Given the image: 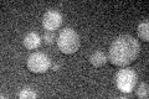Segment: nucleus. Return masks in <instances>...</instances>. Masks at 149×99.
<instances>
[{"instance_id":"f257e3e1","label":"nucleus","mask_w":149,"mask_h":99,"mask_svg":"<svg viewBox=\"0 0 149 99\" xmlns=\"http://www.w3.org/2000/svg\"><path fill=\"white\" fill-rule=\"evenodd\" d=\"M141 52V45L130 35H122L117 37L109 47L108 60L112 64L124 67L136 61Z\"/></svg>"},{"instance_id":"f03ea898","label":"nucleus","mask_w":149,"mask_h":99,"mask_svg":"<svg viewBox=\"0 0 149 99\" xmlns=\"http://www.w3.org/2000/svg\"><path fill=\"white\" fill-rule=\"evenodd\" d=\"M57 46L65 55H72L80 47V36L71 27H65L57 37Z\"/></svg>"},{"instance_id":"7ed1b4c3","label":"nucleus","mask_w":149,"mask_h":99,"mask_svg":"<svg viewBox=\"0 0 149 99\" xmlns=\"http://www.w3.org/2000/svg\"><path fill=\"white\" fill-rule=\"evenodd\" d=\"M116 86L122 93H132L138 83V74L132 68L120 69L116 74Z\"/></svg>"},{"instance_id":"20e7f679","label":"nucleus","mask_w":149,"mask_h":99,"mask_svg":"<svg viewBox=\"0 0 149 99\" xmlns=\"http://www.w3.org/2000/svg\"><path fill=\"white\" fill-rule=\"evenodd\" d=\"M51 66V61L44 52H34L27 58V68L34 73H45Z\"/></svg>"},{"instance_id":"39448f33","label":"nucleus","mask_w":149,"mask_h":99,"mask_svg":"<svg viewBox=\"0 0 149 99\" xmlns=\"http://www.w3.org/2000/svg\"><path fill=\"white\" fill-rule=\"evenodd\" d=\"M62 25V15L57 10H47L42 17V26L46 31L54 32Z\"/></svg>"},{"instance_id":"423d86ee","label":"nucleus","mask_w":149,"mask_h":99,"mask_svg":"<svg viewBox=\"0 0 149 99\" xmlns=\"http://www.w3.org/2000/svg\"><path fill=\"white\" fill-rule=\"evenodd\" d=\"M41 41H42L41 36L37 34V32L31 31V32H29V34L25 35L24 41L22 42H24V46L26 47L27 50H36V48H39L40 47Z\"/></svg>"},{"instance_id":"0eeeda50","label":"nucleus","mask_w":149,"mask_h":99,"mask_svg":"<svg viewBox=\"0 0 149 99\" xmlns=\"http://www.w3.org/2000/svg\"><path fill=\"white\" fill-rule=\"evenodd\" d=\"M90 62L92 66H95V67H102V66H104L107 62V56L102 52V51H96V52H93L91 55Z\"/></svg>"},{"instance_id":"6e6552de","label":"nucleus","mask_w":149,"mask_h":99,"mask_svg":"<svg viewBox=\"0 0 149 99\" xmlns=\"http://www.w3.org/2000/svg\"><path fill=\"white\" fill-rule=\"evenodd\" d=\"M148 30H149V22H148V20L142 21L138 25V29H137L138 36L141 37L143 41H146V42L149 41V31Z\"/></svg>"},{"instance_id":"1a4fd4ad","label":"nucleus","mask_w":149,"mask_h":99,"mask_svg":"<svg viewBox=\"0 0 149 99\" xmlns=\"http://www.w3.org/2000/svg\"><path fill=\"white\" fill-rule=\"evenodd\" d=\"M148 94H149L148 83H146V82H142V83L138 86V88L136 89V96H137L138 98L146 99V98H148Z\"/></svg>"},{"instance_id":"9d476101","label":"nucleus","mask_w":149,"mask_h":99,"mask_svg":"<svg viewBox=\"0 0 149 99\" xmlns=\"http://www.w3.org/2000/svg\"><path fill=\"white\" fill-rule=\"evenodd\" d=\"M36 97H37V94L30 88H24L19 93V98H21V99H34Z\"/></svg>"},{"instance_id":"9b49d317","label":"nucleus","mask_w":149,"mask_h":99,"mask_svg":"<svg viewBox=\"0 0 149 99\" xmlns=\"http://www.w3.org/2000/svg\"><path fill=\"white\" fill-rule=\"evenodd\" d=\"M42 41H44L45 45H54L55 41H57V40H56L54 32L47 31V32H45V34L42 35Z\"/></svg>"},{"instance_id":"f8f14e48","label":"nucleus","mask_w":149,"mask_h":99,"mask_svg":"<svg viewBox=\"0 0 149 99\" xmlns=\"http://www.w3.org/2000/svg\"><path fill=\"white\" fill-rule=\"evenodd\" d=\"M132 97H133L132 93H122V96H120V98H123V99H128V98H132Z\"/></svg>"},{"instance_id":"ddd939ff","label":"nucleus","mask_w":149,"mask_h":99,"mask_svg":"<svg viewBox=\"0 0 149 99\" xmlns=\"http://www.w3.org/2000/svg\"><path fill=\"white\" fill-rule=\"evenodd\" d=\"M52 68H54V71H58V69H60V66H58V64H54Z\"/></svg>"}]
</instances>
